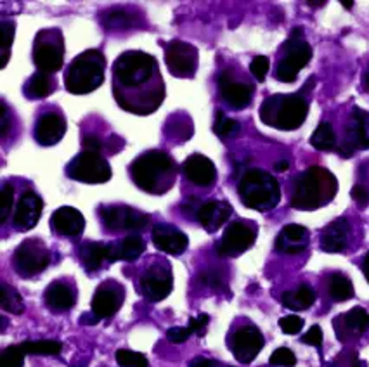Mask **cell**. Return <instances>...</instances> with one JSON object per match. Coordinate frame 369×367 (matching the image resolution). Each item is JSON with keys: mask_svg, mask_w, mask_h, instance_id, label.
<instances>
[{"mask_svg": "<svg viewBox=\"0 0 369 367\" xmlns=\"http://www.w3.org/2000/svg\"><path fill=\"white\" fill-rule=\"evenodd\" d=\"M113 92L119 106L133 114L155 113L165 99L158 62L143 50L120 54L113 65Z\"/></svg>", "mask_w": 369, "mask_h": 367, "instance_id": "1", "label": "cell"}, {"mask_svg": "<svg viewBox=\"0 0 369 367\" xmlns=\"http://www.w3.org/2000/svg\"><path fill=\"white\" fill-rule=\"evenodd\" d=\"M133 184L151 195H163L175 180L174 158L160 149H151L133 160L131 165Z\"/></svg>", "mask_w": 369, "mask_h": 367, "instance_id": "2", "label": "cell"}, {"mask_svg": "<svg viewBox=\"0 0 369 367\" xmlns=\"http://www.w3.org/2000/svg\"><path fill=\"white\" fill-rule=\"evenodd\" d=\"M338 182L335 175L321 167H312L297 179L292 207L297 210H316L335 198Z\"/></svg>", "mask_w": 369, "mask_h": 367, "instance_id": "3", "label": "cell"}, {"mask_svg": "<svg viewBox=\"0 0 369 367\" xmlns=\"http://www.w3.org/2000/svg\"><path fill=\"white\" fill-rule=\"evenodd\" d=\"M106 57L101 50L90 49L78 54L65 71V87L70 94L82 96L99 89L104 82Z\"/></svg>", "mask_w": 369, "mask_h": 367, "instance_id": "4", "label": "cell"}, {"mask_svg": "<svg viewBox=\"0 0 369 367\" xmlns=\"http://www.w3.org/2000/svg\"><path fill=\"white\" fill-rule=\"evenodd\" d=\"M238 189L243 204L257 212L272 210L281 199L280 182L264 170H248L239 180Z\"/></svg>", "mask_w": 369, "mask_h": 367, "instance_id": "5", "label": "cell"}, {"mask_svg": "<svg viewBox=\"0 0 369 367\" xmlns=\"http://www.w3.org/2000/svg\"><path fill=\"white\" fill-rule=\"evenodd\" d=\"M309 114V102L302 96H272L260 106V118L265 125L280 130H297Z\"/></svg>", "mask_w": 369, "mask_h": 367, "instance_id": "6", "label": "cell"}, {"mask_svg": "<svg viewBox=\"0 0 369 367\" xmlns=\"http://www.w3.org/2000/svg\"><path fill=\"white\" fill-rule=\"evenodd\" d=\"M33 62L42 73H56L65 62V38L61 30L47 28L38 31L33 42Z\"/></svg>", "mask_w": 369, "mask_h": 367, "instance_id": "7", "label": "cell"}, {"mask_svg": "<svg viewBox=\"0 0 369 367\" xmlns=\"http://www.w3.org/2000/svg\"><path fill=\"white\" fill-rule=\"evenodd\" d=\"M66 173L70 179L84 184H104L113 175L111 167L101 156V153L85 151V149L70 161Z\"/></svg>", "mask_w": 369, "mask_h": 367, "instance_id": "8", "label": "cell"}, {"mask_svg": "<svg viewBox=\"0 0 369 367\" xmlns=\"http://www.w3.org/2000/svg\"><path fill=\"white\" fill-rule=\"evenodd\" d=\"M165 62L174 77L191 78L198 71V49L187 42L172 40L165 47Z\"/></svg>", "mask_w": 369, "mask_h": 367, "instance_id": "9", "label": "cell"}, {"mask_svg": "<svg viewBox=\"0 0 369 367\" xmlns=\"http://www.w3.org/2000/svg\"><path fill=\"white\" fill-rule=\"evenodd\" d=\"M50 262V251L40 239L23 241L14 253L16 268L21 275H33L45 270Z\"/></svg>", "mask_w": 369, "mask_h": 367, "instance_id": "10", "label": "cell"}, {"mask_svg": "<svg viewBox=\"0 0 369 367\" xmlns=\"http://www.w3.org/2000/svg\"><path fill=\"white\" fill-rule=\"evenodd\" d=\"M285 49L286 56L277 65L276 78L285 82V84H290V82H295L298 71L304 70L309 65L310 57H312V47L304 40H293V38H290L285 43Z\"/></svg>", "mask_w": 369, "mask_h": 367, "instance_id": "11", "label": "cell"}, {"mask_svg": "<svg viewBox=\"0 0 369 367\" xmlns=\"http://www.w3.org/2000/svg\"><path fill=\"white\" fill-rule=\"evenodd\" d=\"M255 239H257V231L253 227L245 222H233L226 229L222 238L219 239L215 250H217L219 256L231 258V256H238L250 250Z\"/></svg>", "mask_w": 369, "mask_h": 367, "instance_id": "12", "label": "cell"}, {"mask_svg": "<svg viewBox=\"0 0 369 367\" xmlns=\"http://www.w3.org/2000/svg\"><path fill=\"white\" fill-rule=\"evenodd\" d=\"M265 339L260 329L255 326H245L234 331L229 338V350L241 364H250L264 349Z\"/></svg>", "mask_w": 369, "mask_h": 367, "instance_id": "13", "label": "cell"}, {"mask_svg": "<svg viewBox=\"0 0 369 367\" xmlns=\"http://www.w3.org/2000/svg\"><path fill=\"white\" fill-rule=\"evenodd\" d=\"M99 217L109 231H141L149 224L146 213L131 207H101Z\"/></svg>", "mask_w": 369, "mask_h": 367, "instance_id": "14", "label": "cell"}, {"mask_svg": "<svg viewBox=\"0 0 369 367\" xmlns=\"http://www.w3.org/2000/svg\"><path fill=\"white\" fill-rule=\"evenodd\" d=\"M172 287H174L172 272L160 265L148 268V272L141 279V290L149 302H162L172 293Z\"/></svg>", "mask_w": 369, "mask_h": 367, "instance_id": "15", "label": "cell"}, {"mask_svg": "<svg viewBox=\"0 0 369 367\" xmlns=\"http://www.w3.org/2000/svg\"><path fill=\"white\" fill-rule=\"evenodd\" d=\"M151 238L153 244L160 251L168 255H182L187 250V244H189L187 236L182 231H179L177 227L170 226V224H158V226L153 227Z\"/></svg>", "mask_w": 369, "mask_h": 367, "instance_id": "16", "label": "cell"}, {"mask_svg": "<svg viewBox=\"0 0 369 367\" xmlns=\"http://www.w3.org/2000/svg\"><path fill=\"white\" fill-rule=\"evenodd\" d=\"M66 133V120L60 111H49L38 116L33 136L40 146L57 144Z\"/></svg>", "mask_w": 369, "mask_h": 367, "instance_id": "17", "label": "cell"}, {"mask_svg": "<svg viewBox=\"0 0 369 367\" xmlns=\"http://www.w3.org/2000/svg\"><path fill=\"white\" fill-rule=\"evenodd\" d=\"M219 89L222 99L234 109H243L253 99V87L241 82H234L231 71H224L219 77Z\"/></svg>", "mask_w": 369, "mask_h": 367, "instance_id": "18", "label": "cell"}, {"mask_svg": "<svg viewBox=\"0 0 369 367\" xmlns=\"http://www.w3.org/2000/svg\"><path fill=\"white\" fill-rule=\"evenodd\" d=\"M123 303V293L116 283H104L92 298V312L99 319L113 317Z\"/></svg>", "mask_w": 369, "mask_h": 367, "instance_id": "19", "label": "cell"}, {"mask_svg": "<svg viewBox=\"0 0 369 367\" xmlns=\"http://www.w3.org/2000/svg\"><path fill=\"white\" fill-rule=\"evenodd\" d=\"M42 210H44V201L33 191H26L18 201V207L14 212V226L23 231L33 229L40 220Z\"/></svg>", "mask_w": 369, "mask_h": 367, "instance_id": "20", "label": "cell"}, {"mask_svg": "<svg viewBox=\"0 0 369 367\" xmlns=\"http://www.w3.org/2000/svg\"><path fill=\"white\" fill-rule=\"evenodd\" d=\"M182 170L189 182L202 185V187L211 185L217 180V168H215L214 161L203 155H191L184 161Z\"/></svg>", "mask_w": 369, "mask_h": 367, "instance_id": "21", "label": "cell"}, {"mask_svg": "<svg viewBox=\"0 0 369 367\" xmlns=\"http://www.w3.org/2000/svg\"><path fill=\"white\" fill-rule=\"evenodd\" d=\"M50 227L54 232L66 238H75L80 236L85 229V219L77 208L73 207H61L50 217Z\"/></svg>", "mask_w": 369, "mask_h": 367, "instance_id": "22", "label": "cell"}, {"mask_svg": "<svg viewBox=\"0 0 369 367\" xmlns=\"http://www.w3.org/2000/svg\"><path fill=\"white\" fill-rule=\"evenodd\" d=\"M231 215H233V208H231L229 203L219 199H210L202 204L196 219H198V222L208 232H215L229 220Z\"/></svg>", "mask_w": 369, "mask_h": 367, "instance_id": "23", "label": "cell"}, {"mask_svg": "<svg viewBox=\"0 0 369 367\" xmlns=\"http://www.w3.org/2000/svg\"><path fill=\"white\" fill-rule=\"evenodd\" d=\"M309 246V231L298 224H290L282 227L276 239V250L286 255L302 253Z\"/></svg>", "mask_w": 369, "mask_h": 367, "instance_id": "24", "label": "cell"}, {"mask_svg": "<svg viewBox=\"0 0 369 367\" xmlns=\"http://www.w3.org/2000/svg\"><path fill=\"white\" fill-rule=\"evenodd\" d=\"M348 232H351V226H348L347 219L335 220L324 229L323 236H321V248L328 253L343 251L348 243Z\"/></svg>", "mask_w": 369, "mask_h": 367, "instance_id": "25", "label": "cell"}, {"mask_svg": "<svg viewBox=\"0 0 369 367\" xmlns=\"http://www.w3.org/2000/svg\"><path fill=\"white\" fill-rule=\"evenodd\" d=\"M109 250H111V263L116 262V260L133 262L146 251V243H144L141 234H132L119 241V243L109 244Z\"/></svg>", "mask_w": 369, "mask_h": 367, "instance_id": "26", "label": "cell"}, {"mask_svg": "<svg viewBox=\"0 0 369 367\" xmlns=\"http://www.w3.org/2000/svg\"><path fill=\"white\" fill-rule=\"evenodd\" d=\"M44 298L49 309L61 312L73 309L75 303H77V295H75V291L60 281L53 283L47 287Z\"/></svg>", "mask_w": 369, "mask_h": 367, "instance_id": "27", "label": "cell"}, {"mask_svg": "<svg viewBox=\"0 0 369 367\" xmlns=\"http://www.w3.org/2000/svg\"><path fill=\"white\" fill-rule=\"evenodd\" d=\"M80 253L82 262L89 272L99 270L106 262L111 263V250L106 243H85Z\"/></svg>", "mask_w": 369, "mask_h": 367, "instance_id": "28", "label": "cell"}, {"mask_svg": "<svg viewBox=\"0 0 369 367\" xmlns=\"http://www.w3.org/2000/svg\"><path fill=\"white\" fill-rule=\"evenodd\" d=\"M56 87L57 84L49 73L37 71V73L31 75L30 80L25 84V97H28V99H45V97L53 94Z\"/></svg>", "mask_w": 369, "mask_h": 367, "instance_id": "29", "label": "cell"}, {"mask_svg": "<svg viewBox=\"0 0 369 367\" xmlns=\"http://www.w3.org/2000/svg\"><path fill=\"white\" fill-rule=\"evenodd\" d=\"M281 302L286 309L300 312L310 309V307L314 305V302H316V293H314L312 287L307 286V284H302L295 291H285L281 297Z\"/></svg>", "mask_w": 369, "mask_h": 367, "instance_id": "30", "label": "cell"}, {"mask_svg": "<svg viewBox=\"0 0 369 367\" xmlns=\"http://www.w3.org/2000/svg\"><path fill=\"white\" fill-rule=\"evenodd\" d=\"M101 21L106 30H128L139 23V18L133 11L128 9H111L101 14Z\"/></svg>", "mask_w": 369, "mask_h": 367, "instance_id": "31", "label": "cell"}, {"mask_svg": "<svg viewBox=\"0 0 369 367\" xmlns=\"http://www.w3.org/2000/svg\"><path fill=\"white\" fill-rule=\"evenodd\" d=\"M338 321L343 322L345 331L354 334V336L364 334L369 329V314L360 307H354L352 310H348Z\"/></svg>", "mask_w": 369, "mask_h": 367, "instance_id": "32", "label": "cell"}, {"mask_svg": "<svg viewBox=\"0 0 369 367\" xmlns=\"http://www.w3.org/2000/svg\"><path fill=\"white\" fill-rule=\"evenodd\" d=\"M328 291H329V297L335 300V302H347V300L354 297V286H352V281L341 274H333L331 278H329Z\"/></svg>", "mask_w": 369, "mask_h": 367, "instance_id": "33", "label": "cell"}, {"mask_svg": "<svg viewBox=\"0 0 369 367\" xmlns=\"http://www.w3.org/2000/svg\"><path fill=\"white\" fill-rule=\"evenodd\" d=\"M21 349L26 355H60L62 345L56 339H38V341H23Z\"/></svg>", "mask_w": 369, "mask_h": 367, "instance_id": "34", "label": "cell"}, {"mask_svg": "<svg viewBox=\"0 0 369 367\" xmlns=\"http://www.w3.org/2000/svg\"><path fill=\"white\" fill-rule=\"evenodd\" d=\"M310 144L316 149H319V151H329V149L335 148L336 136L335 132H333L331 125L326 124V121L319 124V127L316 128V132L310 137Z\"/></svg>", "mask_w": 369, "mask_h": 367, "instance_id": "35", "label": "cell"}, {"mask_svg": "<svg viewBox=\"0 0 369 367\" xmlns=\"http://www.w3.org/2000/svg\"><path fill=\"white\" fill-rule=\"evenodd\" d=\"M0 290H2V293H0V307L6 312H11V314H23L25 303H23L21 295L6 283L2 284Z\"/></svg>", "mask_w": 369, "mask_h": 367, "instance_id": "36", "label": "cell"}, {"mask_svg": "<svg viewBox=\"0 0 369 367\" xmlns=\"http://www.w3.org/2000/svg\"><path fill=\"white\" fill-rule=\"evenodd\" d=\"M239 124L233 118H227L226 114L219 111L217 116H215V124H214V132L217 133L221 139H229V137H234L239 132Z\"/></svg>", "mask_w": 369, "mask_h": 367, "instance_id": "37", "label": "cell"}, {"mask_svg": "<svg viewBox=\"0 0 369 367\" xmlns=\"http://www.w3.org/2000/svg\"><path fill=\"white\" fill-rule=\"evenodd\" d=\"M0 30H2V37H0V42H2V59H0V68H6L7 61H9L11 56V43L14 40V33H16V25L13 21H7L4 19L0 23Z\"/></svg>", "mask_w": 369, "mask_h": 367, "instance_id": "38", "label": "cell"}, {"mask_svg": "<svg viewBox=\"0 0 369 367\" xmlns=\"http://www.w3.org/2000/svg\"><path fill=\"white\" fill-rule=\"evenodd\" d=\"M25 357L26 354L23 352L21 345H11L0 354V367H23Z\"/></svg>", "mask_w": 369, "mask_h": 367, "instance_id": "39", "label": "cell"}, {"mask_svg": "<svg viewBox=\"0 0 369 367\" xmlns=\"http://www.w3.org/2000/svg\"><path fill=\"white\" fill-rule=\"evenodd\" d=\"M116 362L120 367H148L149 362L143 354L132 352V350H119L116 352Z\"/></svg>", "mask_w": 369, "mask_h": 367, "instance_id": "40", "label": "cell"}, {"mask_svg": "<svg viewBox=\"0 0 369 367\" xmlns=\"http://www.w3.org/2000/svg\"><path fill=\"white\" fill-rule=\"evenodd\" d=\"M14 203V189L9 184L2 185V198H0V224H6L9 219L11 210H13Z\"/></svg>", "mask_w": 369, "mask_h": 367, "instance_id": "41", "label": "cell"}, {"mask_svg": "<svg viewBox=\"0 0 369 367\" xmlns=\"http://www.w3.org/2000/svg\"><path fill=\"white\" fill-rule=\"evenodd\" d=\"M269 364L270 366H281V367H293L297 366V357L295 354L292 352L290 349H277L276 352L270 355L269 358Z\"/></svg>", "mask_w": 369, "mask_h": 367, "instance_id": "42", "label": "cell"}, {"mask_svg": "<svg viewBox=\"0 0 369 367\" xmlns=\"http://www.w3.org/2000/svg\"><path fill=\"white\" fill-rule=\"evenodd\" d=\"M280 327L285 334H298L304 327V319L300 315H286L280 319Z\"/></svg>", "mask_w": 369, "mask_h": 367, "instance_id": "43", "label": "cell"}, {"mask_svg": "<svg viewBox=\"0 0 369 367\" xmlns=\"http://www.w3.org/2000/svg\"><path fill=\"white\" fill-rule=\"evenodd\" d=\"M269 68H270L269 57H265V56L253 57V61H251V65H250V71L253 73V77L257 78L258 82L265 80L267 73H269Z\"/></svg>", "mask_w": 369, "mask_h": 367, "instance_id": "44", "label": "cell"}, {"mask_svg": "<svg viewBox=\"0 0 369 367\" xmlns=\"http://www.w3.org/2000/svg\"><path fill=\"white\" fill-rule=\"evenodd\" d=\"M208 322H210V315L208 314H199L198 317H191L187 329L191 331V334H198V336H205Z\"/></svg>", "mask_w": 369, "mask_h": 367, "instance_id": "45", "label": "cell"}, {"mask_svg": "<svg viewBox=\"0 0 369 367\" xmlns=\"http://www.w3.org/2000/svg\"><path fill=\"white\" fill-rule=\"evenodd\" d=\"M302 341H304L305 345L316 346V349L321 350V346H323V329H321L319 326H312L307 333L304 334Z\"/></svg>", "mask_w": 369, "mask_h": 367, "instance_id": "46", "label": "cell"}, {"mask_svg": "<svg viewBox=\"0 0 369 367\" xmlns=\"http://www.w3.org/2000/svg\"><path fill=\"white\" fill-rule=\"evenodd\" d=\"M191 336V331L187 327H180V326H174L167 331V338L170 339L172 343H184L187 341V338Z\"/></svg>", "mask_w": 369, "mask_h": 367, "instance_id": "47", "label": "cell"}, {"mask_svg": "<svg viewBox=\"0 0 369 367\" xmlns=\"http://www.w3.org/2000/svg\"><path fill=\"white\" fill-rule=\"evenodd\" d=\"M82 144H84L85 151L99 153L101 149H103V141H101L97 136H85L84 139H82Z\"/></svg>", "mask_w": 369, "mask_h": 367, "instance_id": "48", "label": "cell"}, {"mask_svg": "<svg viewBox=\"0 0 369 367\" xmlns=\"http://www.w3.org/2000/svg\"><path fill=\"white\" fill-rule=\"evenodd\" d=\"M351 196L357 201V203L363 204V207L369 201L368 189L363 187V185H354V187H352V191H351Z\"/></svg>", "mask_w": 369, "mask_h": 367, "instance_id": "49", "label": "cell"}, {"mask_svg": "<svg viewBox=\"0 0 369 367\" xmlns=\"http://www.w3.org/2000/svg\"><path fill=\"white\" fill-rule=\"evenodd\" d=\"M0 111H2V116H0V136L6 137L7 132H9V113H7V106L4 101L0 104Z\"/></svg>", "mask_w": 369, "mask_h": 367, "instance_id": "50", "label": "cell"}, {"mask_svg": "<svg viewBox=\"0 0 369 367\" xmlns=\"http://www.w3.org/2000/svg\"><path fill=\"white\" fill-rule=\"evenodd\" d=\"M202 204L203 203H199L198 198H189V199L186 201V203L182 204V210L186 212V213H189L191 217L192 215H198V212H199V208H202Z\"/></svg>", "mask_w": 369, "mask_h": 367, "instance_id": "51", "label": "cell"}, {"mask_svg": "<svg viewBox=\"0 0 369 367\" xmlns=\"http://www.w3.org/2000/svg\"><path fill=\"white\" fill-rule=\"evenodd\" d=\"M189 367H221V364L211 358H205V357H198V358H192L189 362Z\"/></svg>", "mask_w": 369, "mask_h": 367, "instance_id": "52", "label": "cell"}, {"mask_svg": "<svg viewBox=\"0 0 369 367\" xmlns=\"http://www.w3.org/2000/svg\"><path fill=\"white\" fill-rule=\"evenodd\" d=\"M99 321H101V319L97 317L94 312H89V314H84L80 317V324H84V326H94V324H97Z\"/></svg>", "mask_w": 369, "mask_h": 367, "instance_id": "53", "label": "cell"}, {"mask_svg": "<svg viewBox=\"0 0 369 367\" xmlns=\"http://www.w3.org/2000/svg\"><path fill=\"white\" fill-rule=\"evenodd\" d=\"M276 172H286V170L290 168V161H286V160H281V161H277L276 163Z\"/></svg>", "mask_w": 369, "mask_h": 367, "instance_id": "54", "label": "cell"}, {"mask_svg": "<svg viewBox=\"0 0 369 367\" xmlns=\"http://www.w3.org/2000/svg\"><path fill=\"white\" fill-rule=\"evenodd\" d=\"M363 272H364V278L369 283V253L364 256V262H363Z\"/></svg>", "mask_w": 369, "mask_h": 367, "instance_id": "55", "label": "cell"}, {"mask_svg": "<svg viewBox=\"0 0 369 367\" xmlns=\"http://www.w3.org/2000/svg\"><path fill=\"white\" fill-rule=\"evenodd\" d=\"M348 367H368V364L364 361H360V358L357 357V354H354V357H352V364Z\"/></svg>", "mask_w": 369, "mask_h": 367, "instance_id": "56", "label": "cell"}, {"mask_svg": "<svg viewBox=\"0 0 369 367\" xmlns=\"http://www.w3.org/2000/svg\"><path fill=\"white\" fill-rule=\"evenodd\" d=\"M340 4L345 7V9H352V7H354V2H352V0H340Z\"/></svg>", "mask_w": 369, "mask_h": 367, "instance_id": "57", "label": "cell"}, {"mask_svg": "<svg viewBox=\"0 0 369 367\" xmlns=\"http://www.w3.org/2000/svg\"><path fill=\"white\" fill-rule=\"evenodd\" d=\"M364 87L369 90V70L364 73Z\"/></svg>", "mask_w": 369, "mask_h": 367, "instance_id": "58", "label": "cell"}, {"mask_svg": "<svg viewBox=\"0 0 369 367\" xmlns=\"http://www.w3.org/2000/svg\"><path fill=\"white\" fill-rule=\"evenodd\" d=\"M309 6H324V2H309Z\"/></svg>", "mask_w": 369, "mask_h": 367, "instance_id": "59", "label": "cell"}]
</instances>
